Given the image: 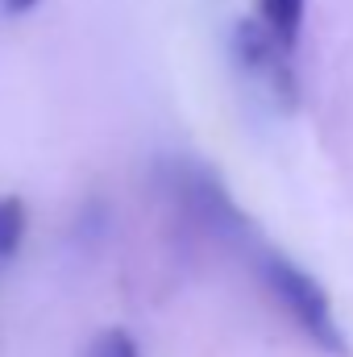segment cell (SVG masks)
Listing matches in <instances>:
<instances>
[{"mask_svg":"<svg viewBox=\"0 0 353 357\" xmlns=\"http://www.w3.org/2000/svg\"><path fill=\"white\" fill-rule=\"evenodd\" d=\"M88 357H142V345H137V337L129 333V328H104V333H96V341L88 345Z\"/></svg>","mask_w":353,"mask_h":357,"instance_id":"6","label":"cell"},{"mask_svg":"<svg viewBox=\"0 0 353 357\" xmlns=\"http://www.w3.org/2000/svg\"><path fill=\"white\" fill-rule=\"evenodd\" d=\"M233 59L270 91V100L283 112L299 108V79L291 71V46L278 42V33L262 17H246L233 25Z\"/></svg>","mask_w":353,"mask_h":357,"instance_id":"2","label":"cell"},{"mask_svg":"<svg viewBox=\"0 0 353 357\" xmlns=\"http://www.w3.org/2000/svg\"><path fill=\"white\" fill-rule=\"evenodd\" d=\"M179 187H183V199L195 208V216H204L212 229H220V233L246 229V216H241V208L225 195L220 178H212L208 171H187Z\"/></svg>","mask_w":353,"mask_h":357,"instance_id":"3","label":"cell"},{"mask_svg":"<svg viewBox=\"0 0 353 357\" xmlns=\"http://www.w3.org/2000/svg\"><path fill=\"white\" fill-rule=\"evenodd\" d=\"M262 278H266V287L278 295V303L291 312V320H295L324 354L350 357V333L341 328L329 291H324L308 270L295 266L291 258H283V254L270 250V254L262 258Z\"/></svg>","mask_w":353,"mask_h":357,"instance_id":"1","label":"cell"},{"mask_svg":"<svg viewBox=\"0 0 353 357\" xmlns=\"http://www.w3.org/2000/svg\"><path fill=\"white\" fill-rule=\"evenodd\" d=\"M25 229H29V212L21 195H0V262L17 258V250L25 245Z\"/></svg>","mask_w":353,"mask_h":357,"instance_id":"4","label":"cell"},{"mask_svg":"<svg viewBox=\"0 0 353 357\" xmlns=\"http://www.w3.org/2000/svg\"><path fill=\"white\" fill-rule=\"evenodd\" d=\"M258 13H262L266 25L278 33L283 46H295L299 21H303V0H258Z\"/></svg>","mask_w":353,"mask_h":357,"instance_id":"5","label":"cell"},{"mask_svg":"<svg viewBox=\"0 0 353 357\" xmlns=\"http://www.w3.org/2000/svg\"><path fill=\"white\" fill-rule=\"evenodd\" d=\"M42 0H0V8L8 13V17H25V13H33Z\"/></svg>","mask_w":353,"mask_h":357,"instance_id":"7","label":"cell"}]
</instances>
